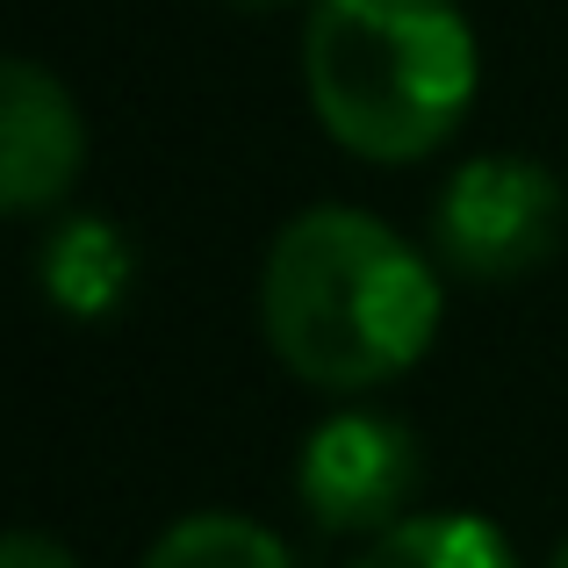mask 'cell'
<instances>
[{
	"label": "cell",
	"mask_w": 568,
	"mask_h": 568,
	"mask_svg": "<svg viewBox=\"0 0 568 568\" xmlns=\"http://www.w3.org/2000/svg\"><path fill=\"white\" fill-rule=\"evenodd\" d=\"M439 332V281L388 223L310 209L266 252V338L317 388H375Z\"/></svg>",
	"instance_id": "6da1fadb"
},
{
	"label": "cell",
	"mask_w": 568,
	"mask_h": 568,
	"mask_svg": "<svg viewBox=\"0 0 568 568\" xmlns=\"http://www.w3.org/2000/svg\"><path fill=\"white\" fill-rule=\"evenodd\" d=\"M310 101L361 159H425L475 101V37L454 0H317Z\"/></svg>",
	"instance_id": "7a4b0ae2"
},
{
	"label": "cell",
	"mask_w": 568,
	"mask_h": 568,
	"mask_svg": "<svg viewBox=\"0 0 568 568\" xmlns=\"http://www.w3.org/2000/svg\"><path fill=\"white\" fill-rule=\"evenodd\" d=\"M561 187L532 159H468L439 194V252L468 281H518L561 245Z\"/></svg>",
	"instance_id": "3957f363"
},
{
	"label": "cell",
	"mask_w": 568,
	"mask_h": 568,
	"mask_svg": "<svg viewBox=\"0 0 568 568\" xmlns=\"http://www.w3.org/2000/svg\"><path fill=\"white\" fill-rule=\"evenodd\" d=\"M417 475H425L417 432L382 410H346L303 446V504L324 532H388Z\"/></svg>",
	"instance_id": "277c9868"
},
{
	"label": "cell",
	"mask_w": 568,
	"mask_h": 568,
	"mask_svg": "<svg viewBox=\"0 0 568 568\" xmlns=\"http://www.w3.org/2000/svg\"><path fill=\"white\" fill-rule=\"evenodd\" d=\"M80 115H72V94L51 80L43 65L14 58L8 80H0V202L14 216H37L80 173Z\"/></svg>",
	"instance_id": "5b68a950"
},
{
	"label": "cell",
	"mask_w": 568,
	"mask_h": 568,
	"mask_svg": "<svg viewBox=\"0 0 568 568\" xmlns=\"http://www.w3.org/2000/svg\"><path fill=\"white\" fill-rule=\"evenodd\" d=\"M37 266H43L51 303L72 310V317H109L130 295V245H123V231L101 223V216H80V223H65V231H51Z\"/></svg>",
	"instance_id": "8992f818"
},
{
	"label": "cell",
	"mask_w": 568,
	"mask_h": 568,
	"mask_svg": "<svg viewBox=\"0 0 568 568\" xmlns=\"http://www.w3.org/2000/svg\"><path fill=\"white\" fill-rule=\"evenodd\" d=\"M361 568H518L489 518H403L388 526Z\"/></svg>",
	"instance_id": "52a82bcc"
},
{
	"label": "cell",
	"mask_w": 568,
	"mask_h": 568,
	"mask_svg": "<svg viewBox=\"0 0 568 568\" xmlns=\"http://www.w3.org/2000/svg\"><path fill=\"white\" fill-rule=\"evenodd\" d=\"M144 568H295L288 547L237 511H194L152 547Z\"/></svg>",
	"instance_id": "ba28073f"
},
{
	"label": "cell",
	"mask_w": 568,
	"mask_h": 568,
	"mask_svg": "<svg viewBox=\"0 0 568 568\" xmlns=\"http://www.w3.org/2000/svg\"><path fill=\"white\" fill-rule=\"evenodd\" d=\"M0 568H80L58 540H43V532H8V547H0Z\"/></svg>",
	"instance_id": "9c48e42d"
},
{
	"label": "cell",
	"mask_w": 568,
	"mask_h": 568,
	"mask_svg": "<svg viewBox=\"0 0 568 568\" xmlns=\"http://www.w3.org/2000/svg\"><path fill=\"white\" fill-rule=\"evenodd\" d=\"M237 8H281V0H237Z\"/></svg>",
	"instance_id": "30bf717a"
},
{
	"label": "cell",
	"mask_w": 568,
	"mask_h": 568,
	"mask_svg": "<svg viewBox=\"0 0 568 568\" xmlns=\"http://www.w3.org/2000/svg\"><path fill=\"white\" fill-rule=\"evenodd\" d=\"M555 568H568V540H561V555H555Z\"/></svg>",
	"instance_id": "8fae6325"
}]
</instances>
